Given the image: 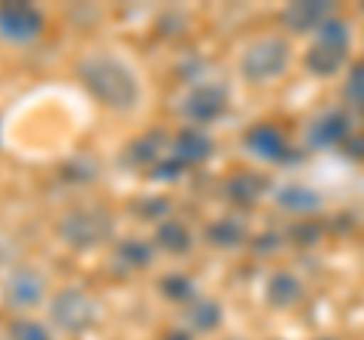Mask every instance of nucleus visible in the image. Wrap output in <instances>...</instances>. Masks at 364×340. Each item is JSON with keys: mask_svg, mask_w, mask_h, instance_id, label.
<instances>
[{"mask_svg": "<svg viewBox=\"0 0 364 340\" xmlns=\"http://www.w3.org/2000/svg\"><path fill=\"white\" fill-rule=\"evenodd\" d=\"M79 76L88 92L109 110H134L140 104V83L116 55H88L79 64Z\"/></svg>", "mask_w": 364, "mask_h": 340, "instance_id": "nucleus-1", "label": "nucleus"}, {"mask_svg": "<svg viewBox=\"0 0 364 340\" xmlns=\"http://www.w3.org/2000/svg\"><path fill=\"white\" fill-rule=\"evenodd\" d=\"M286 67H289V46L277 37L255 40L252 46L243 52V61H240L243 76L252 79V83L277 79L279 73H286Z\"/></svg>", "mask_w": 364, "mask_h": 340, "instance_id": "nucleus-2", "label": "nucleus"}, {"mask_svg": "<svg viewBox=\"0 0 364 340\" xmlns=\"http://www.w3.org/2000/svg\"><path fill=\"white\" fill-rule=\"evenodd\" d=\"M58 234L73 249H91V246L109 240L112 219L107 216V213H100V210H73V213H67V216L61 219Z\"/></svg>", "mask_w": 364, "mask_h": 340, "instance_id": "nucleus-3", "label": "nucleus"}, {"mask_svg": "<svg viewBox=\"0 0 364 340\" xmlns=\"http://www.w3.org/2000/svg\"><path fill=\"white\" fill-rule=\"evenodd\" d=\"M49 313H52V322L67 334H79L95 322V304L79 289H64L55 294Z\"/></svg>", "mask_w": 364, "mask_h": 340, "instance_id": "nucleus-4", "label": "nucleus"}, {"mask_svg": "<svg viewBox=\"0 0 364 340\" xmlns=\"http://www.w3.org/2000/svg\"><path fill=\"white\" fill-rule=\"evenodd\" d=\"M4 304L16 310H28L37 307L46 294V277L37 267H16L13 274L4 280Z\"/></svg>", "mask_w": 364, "mask_h": 340, "instance_id": "nucleus-5", "label": "nucleus"}, {"mask_svg": "<svg viewBox=\"0 0 364 340\" xmlns=\"http://www.w3.org/2000/svg\"><path fill=\"white\" fill-rule=\"evenodd\" d=\"M43 31V16L31 4L0 6V37L9 43H28Z\"/></svg>", "mask_w": 364, "mask_h": 340, "instance_id": "nucleus-6", "label": "nucleus"}, {"mask_svg": "<svg viewBox=\"0 0 364 340\" xmlns=\"http://www.w3.org/2000/svg\"><path fill=\"white\" fill-rule=\"evenodd\" d=\"M225 107H228V95L219 85H198L182 100V112L191 122H215L225 112Z\"/></svg>", "mask_w": 364, "mask_h": 340, "instance_id": "nucleus-7", "label": "nucleus"}, {"mask_svg": "<svg viewBox=\"0 0 364 340\" xmlns=\"http://www.w3.org/2000/svg\"><path fill=\"white\" fill-rule=\"evenodd\" d=\"M331 16H334V6L322 4V0H313V4H291V6L282 9V25L294 33H306V31H318Z\"/></svg>", "mask_w": 364, "mask_h": 340, "instance_id": "nucleus-8", "label": "nucleus"}, {"mask_svg": "<svg viewBox=\"0 0 364 340\" xmlns=\"http://www.w3.org/2000/svg\"><path fill=\"white\" fill-rule=\"evenodd\" d=\"M246 149L258 158H267V161H279V158L289 155L286 137H282L273 124H255V128H249L246 131Z\"/></svg>", "mask_w": 364, "mask_h": 340, "instance_id": "nucleus-9", "label": "nucleus"}, {"mask_svg": "<svg viewBox=\"0 0 364 340\" xmlns=\"http://www.w3.org/2000/svg\"><path fill=\"white\" fill-rule=\"evenodd\" d=\"M349 137V116L346 112H325L322 119L313 122L310 128V143L313 146H334V143H343Z\"/></svg>", "mask_w": 364, "mask_h": 340, "instance_id": "nucleus-10", "label": "nucleus"}, {"mask_svg": "<svg viewBox=\"0 0 364 340\" xmlns=\"http://www.w3.org/2000/svg\"><path fill=\"white\" fill-rule=\"evenodd\" d=\"M210 152H213V140L195 128L176 134L173 140V158H179L182 164H198L203 158H210Z\"/></svg>", "mask_w": 364, "mask_h": 340, "instance_id": "nucleus-11", "label": "nucleus"}, {"mask_svg": "<svg viewBox=\"0 0 364 340\" xmlns=\"http://www.w3.org/2000/svg\"><path fill=\"white\" fill-rule=\"evenodd\" d=\"M301 294H304L301 280L294 274H286V270L273 274L270 282H267V301L273 304V307H279V310L294 307V304L301 301Z\"/></svg>", "mask_w": 364, "mask_h": 340, "instance_id": "nucleus-12", "label": "nucleus"}, {"mask_svg": "<svg viewBox=\"0 0 364 340\" xmlns=\"http://www.w3.org/2000/svg\"><path fill=\"white\" fill-rule=\"evenodd\" d=\"M277 203L282 210H289V213H313V210L322 207V198H318L313 188L291 183V186L277 188Z\"/></svg>", "mask_w": 364, "mask_h": 340, "instance_id": "nucleus-13", "label": "nucleus"}, {"mask_svg": "<svg viewBox=\"0 0 364 340\" xmlns=\"http://www.w3.org/2000/svg\"><path fill=\"white\" fill-rule=\"evenodd\" d=\"M207 240L219 249H234L246 240V225L234 216H225V219H215L210 228H207Z\"/></svg>", "mask_w": 364, "mask_h": 340, "instance_id": "nucleus-14", "label": "nucleus"}, {"mask_svg": "<svg viewBox=\"0 0 364 340\" xmlns=\"http://www.w3.org/2000/svg\"><path fill=\"white\" fill-rule=\"evenodd\" d=\"M186 319L195 331H215V328L222 325V307L213 298H198L188 304Z\"/></svg>", "mask_w": 364, "mask_h": 340, "instance_id": "nucleus-15", "label": "nucleus"}, {"mask_svg": "<svg viewBox=\"0 0 364 340\" xmlns=\"http://www.w3.org/2000/svg\"><path fill=\"white\" fill-rule=\"evenodd\" d=\"M155 243L161 246L164 253L179 255V253H188L191 234H188V228H186L182 222H176V219H164V222L155 228Z\"/></svg>", "mask_w": 364, "mask_h": 340, "instance_id": "nucleus-16", "label": "nucleus"}, {"mask_svg": "<svg viewBox=\"0 0 364 340\" xmlns=\"http://www.w3.org/2000/svg\"><path fill=\"white\" fill-rule=\"evenodd\" d=\"M161 146H164V134L161 131H152V134H143L140 140H134L128 146V155H124V161L128 164H158L161 161Z\"/></svg>", "mask_w": 364, "mask_h": 340, "instance_id": "nucleus-17", "label": "nucleus"}, {"mask_svg": "<svg viewBox=\"0 0 364 340\" xmlns=\"http://www.w3.org/2000/svg\"><path fill=\"white\" fill-rule=\"evenodd\" d=\"M261 191H264V179L255 176V174H237L231 183H228V198L243 203V207L255 203L261 198Z\"/></svg>", "mask_w": 364, "mask_h": 340, "instance_id": "nucleus-18", "label": "nucleus"}, {"mask_svg": "<svg viewBox=\"0 0 364 340\" xmlns=\"http://www.w3.org/2000/svg\"><path fill=\"white\" fill-rule=\"evenodd\" d=\"M343 58L346 55L343 52H334V49H325V46H316L306 52V70L316 73V76H331L337 73L340 67H343Z\"/></svg>", "mask_w": 364, "mask_h": 340, "instance_id": "nucleus-19", "label": "nucleus"}, {"mask_svg": "<svg viewBox=\"0 0 364 340\" xmlns=\"http://www.w3.org/2000/svg\"><path fill=\"white\" fill-rule=\"evenodd\" d=\"M349 40H352V33H349V28H346V21L337 18V16H331L322 28H318V40H316V43H318V46H325V49H334V52H343V55H346Z\"/></svg>", "mask_w": 364, "mask_h": 340, "instance_id": "nucleus-20", "label": "nucleus"}, {"mask_svg": "<svg viewBox=\"0 0 364 340\" xmlns=\"http://www.w3.org/2000/svg\"><path fill=\"white\" fill-rule=\"evenodd\" d=\"M119 262L124 267H143L152 262V246H146L143 240H124L119 246Z\"/></svg>", "mask_w": 364, "mask_h": 340, "instance_id": "nucleus-21", "label": "nucleus"}, {"mask_svg": "<svg viewBox=\"0 0 364 340\" xmlns=\"http://www.w3.org/2000/svg\"><path fill=\"white\" fill-rule=\"evenodd\" d=\"M161 292L170 301H191L195 298V282H191L188 277H182V274H173V277L161 280Z\"/></svg>", "mask_w": 364, "mask_h": 340, "instance_id": "nucleus-22", "label": "nucleus"}, {"mask_svg": "<svg viewBox=\"0 0 364 340\" xmlns=\"http://www.w3.org/2000/svg\"><path fill=\"white\" fill-rule=\"evenodd\" d=\"M9 340H52V337L46 331V325L33 322V319H18L9 328Z\"/></svg>", "mask_w": 364, "mask_h": 340, "instance_id": "nucleus-23", "label": "nucleus"}, {"mask_svg": "<svg viewBox=\"0 0 364 340\" xmlns=\"http://www.w3.org/2000/svg\"><path fill=\"white\" fill-rule=\"evenodd\" d=\"M346 97L349 100H355V104H361L364 107V61H358L355 67H352V73H349V79H346Z\"/></svg>", "mask_w": 364, "mask_h": 340, "instance_id": "nucleus-24", "label": "nucleus"}, {"mask_svg": "<svg viewBox=\"0 0 364 340\" xmlns=\"http://www.w3.org/2000/svg\"><path fill=\"white\" fill-rule=\"evenodd\" d=\"M182 167H186V164H182L179 158H167V161H158L152 167V176L155 179H176L182 174Z\"/></svg>", "mask_w": 364, "mask_h": 340, "instance_id": "nucleus-25", "label": "nucleus"}, {"mask_svg": "<svg viewBox=\"0 0 364 340\" xmlns=\"http://www.w3.org/2000/svg\"><path fill=\"white\" fill-rule=\"evenodd\" d=\"M164 340H191L188 334H182V331H173V334H167Z\"/></svg>", "mask_w": 364, "mask_h": 340, "instance_id": "nucleus-26", "label": "nucleus"}]
</instances>
